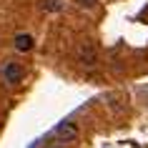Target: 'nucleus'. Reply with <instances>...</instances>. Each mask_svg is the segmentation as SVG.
Here are the masks:
<instances>
[{
    "instance_id": "f257e3e1",
    "label": "nucleus",
    "mask_w": 148,
    "mask_h": 148,
    "mask_svg": "<svg viewBox=\"0 0 148 148\" xmlns=\"http://www.w3.org/2000/svg\"><path fill=\"white\" fill-rule=\"evenodd\" d=\"M78 60H80V65H86V68H93L95 63H98V50H95V45L90 43V40L80 43V48H78Z\"/></svg>"
},
{
    "instance_id": "f03ea898",
    "label": "nucleus",
    "mask_w": 148,
    "mask_h": 148,
    "mask_svg": "<svg viewBox=\"0 0 148 148\" xmlns=\"http://www.w3.org/2000/svg\"><path fill=\"white\" fill-rule=\"evenodd\" d=\"M78 125L73 123V121H63V123H58L55 125V136H58V138L63 140V143H65V140H75L78 138Z\"/></svg>"
},
{
    "instance_id": "7ed1b4c3",
    "label": "nucleus",
    "mask_w": 148,
    "mask_h": 148,
    "mask_svg": "<svg viewBox=\"0 0 148 148\" xmlns=\"http://www.w3.org/2000/svg\"><path fill=\"white\" fill-rule=\"evenodd\" d=\"M25 70L20 63H8L5 68H3V78H5V83H10V86H18L20 80H23Z\"/></svg>"
},
{
    "instance_id": "20e7f679",
    "label": "nucleus",
    "mask_w": 148,
    "mask_h": 148,
    "mask_svg": "<svg viewBox=\"0 0 148 148\" xmlns=\"http://www.w3.org/2000/svg\"><path fill=\"white\" fill-rule=\"evenodd\" d=\"M13 45H15L18 53H30L33 45H35V40H33L30 33H18V35H15V43H13Z\"/></svg>"
},
{
    "instance_id": "39448f33",
    "label": "nucleus",
    "mask_w": 148,
    "mask_h": 148,
    "mask_svg": "<svg viewBox=\"0 0 148 148\" xmlns=\"http://www.w3.org/2000/svg\"><path fill=\"white\" fill-rule=\"evenodd\" d=\"M40 8L45 10V13H58V10L63 8V0H43Z\"/></svg>"
},
{
    "instance_id": "423d86ee",
    "label": "nucleus",
    "mask_w": 148,
    "mask_h": 148,
    "mask_svg": "<svg viewBox=\"0 0 148 148\" xmlns=\"http://www.w3.org/2000/svg\"><path fill=\"white\" fill-rule=\"evenodd\" d=\"M78 3V8H86V10H93L98 5V0H75Z\"/></svg>"
}]
</instances>
